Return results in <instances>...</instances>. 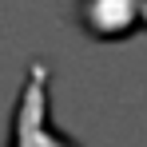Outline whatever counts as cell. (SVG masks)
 I'll return each mask as SVG.
<instances>
[{"mask_svg":"<svg viewBox=\"0 0 147 147\" xmlns=\"http://www.w3.org/2000/svg\"><path fill=\"white\" fill-rule=\"evenodd\" d=\"M8 147H80L64 131L48 123V64L32 60L24 72V88L12 115V143Z\"/></svg>","mask_w":147,"mask_h":147,"instance_id":"1","label":"cell"},{"mask_svg":"<svg viewBox=\"0 0 147 147\" xmlns=\"http://www.w3.org/2000/svg\"><path fill=\"white\" fill-rule=\"evenodd\" d=\"M76 20L96 40H123L135 28H147L143 0H76Z\"/></svg>","mask_w":147,"mask_h":147,"instance_id":"2","label":"cell"},{"mask_svg":"<svg viewBox=\"0 0 147 147\" xmlns=\"http://www.w3.org/2000/svg\"><path fill=\"white\" fill-rule=\"evenodd\" d=\"M143 4H147V0H143Z\"/></svg>","mask_w":147,"mask_h":147,"instance_id":"3","label":"cell"}]
</instances>
